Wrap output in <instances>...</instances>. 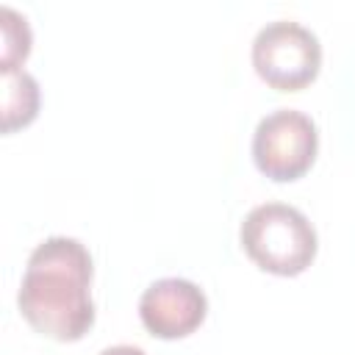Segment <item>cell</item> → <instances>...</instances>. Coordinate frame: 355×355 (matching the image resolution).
<instances>
[{
  "instance_id": "6da1fadb",
  "label": "cell",
  "mask_w": 355,
  "mask_h": 355,
  "mask_svg": "<svg viewBox=\"0 0 355 355\" xmlns=\"http://www.w3.org/2000/svg\"><path fill=\"white\" fill-rule=\"evenodd\" d=\"M92 255L69 236H50L33 247L17 291L25 322L55 341H78L94 324Z\"/></svg>"
},
{
  "instance_id": "7a4b0ae2",
  "label": "cell",
  "mask_w": 355,
  "mask_h": 355,
  "mask_svg": "<svg viewBox=\"0 0 355 355\" xmlns=\"http://www.w3.org/2000/svg\"><path fill=\"white\" fill-rule=\"evenodd\" d=\"M239 241L258 269L280 277L305 272L319 247L311 219L288 202L255 205L239 227Z\"/></svg>"
},
{
  "instance_id": "3957f363",
  "label": "cell",
  "mask_w": 355,
  "mask_h": 355,
  "mask_svg": "<svg viewBox=\"0 0 355 355\" xmlns=\"http://www.w3.org/2000/svg\"><path fill=\"white\" fill-rule=\"evenodd\" d=\"M252 67L266 86L300 92L319 75L322 44L311 28L294 19H275L252 39Z\"/></svg>"
},
{
  "instance_id": "277c9868",
  "label": "cell",
  "mask_w": 355,
  "mask_h": 355,
  "mask_svg": "<svg viewBox=\"0 0 355 355\" xmlns=\"http://www.w3.org/2000/svg\"><path fill=\"white\" fill-rule=\"evenodd\" d=\"M316 122L297 108L269 111L252 133V161L261 175L277 183L302 178L316 161Z\"/></svg>"
},
{
  "instance_id": "5b68a950",
  "label": "cell",
  "mask_w": 355,
  "mask_h": 355,
  "mask_svg": "<svg viewBox=\"0 0 355 355\" xmlns=\"http://www.w3.org/2000/svg\"><path fill=\"white\" fill-rule=\"evenodd\" d=\"M208 313L205 291L186 277H161L139 300L141 324L158 338H183L194 333Z\"/></svg>"
},
{
  "instance_id": "8992f818",
  "label": "cell",
  "mask_w": 355,
  "mask_h": 355,
  "mask_svg": "<svg viewBox=\"0 0 355 355\" xmlns=\"http://www.w3.org/2000/svg\"><path fill=\"white\" fill-rule=\"evenodd\" d=\"M39 111V83L25 69L3 72V133H14L33 122Z\"/></svg>"
},
{
  "instance_id": "52a82bcc",
  "label": "cell",
  "mask_w": 355,
  "mask_h": 355,
  "mask_svg": "<svg viewBox=\"0 0 355 355\" xmlns=\"http://www.w3.org/2000/svg\"><path fill=\"white\" fill-rule=\"evenodd\" d=\"M0 28H3V55H0V72L6 69H22V61L31 53V28L22 14L3 6L0 8Z\"/></svg>"
},
{
  "instance_id": "ba28073f",
  "label": "cell",
  "mask_w": 355,
  "mask_h": 355,
  "mask_svg": "<svg viewBox=\"0 0 355 355\" xmlns=\"http://www.w3.org/2000/svg\"><path fill=\"white\" fill-rule=\"evenodd\" d=\"M100 355H147V352H144V349H139V347H133V344H116V347L103 349Z\"/></svg>"
}]
</instances>
